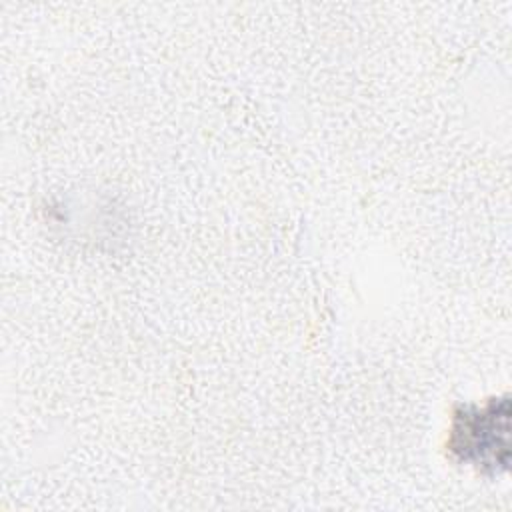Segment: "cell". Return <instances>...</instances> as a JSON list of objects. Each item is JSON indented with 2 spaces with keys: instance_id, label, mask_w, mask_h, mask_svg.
<instances>
[{
  "instance_id": "cell-1",
  "label": "cell",
  "mask_w": 512,
  "mask_h": 512,
  "mask_svg": "<svg viewBox=\"0 0 512 512\" xmlns=\"http://www.w3.org/2000/svg\"><path fill=\"white\" fill-rule=\"evenodd\" d=\"M510 400L492 398L484 406H458L450 430L448 450L464 464L498 474L510 460Z\"/></svg>"
}]
</instances>
